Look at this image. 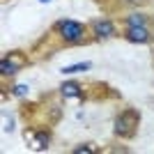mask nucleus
<instances>
[{"label":"nucleus","mask_w":154,"mask_h":154,"mask_svg":"<svg viewBox=\"0 0 154 154\" xmlns=\"http://www.w3.org/2000/svg\"><path fill=\"white\" fill-rule=\"evenodd\" d=\"M90 69V62H78V64H71V67H64L62 74H78V71H88Z\"/></svg>","instance_id":"6e6552de"},{"label":"nucleus","mask_w":154,"mask_h":154,"mask_svg":"<svg viewBox=\"0 0 154 154\" xmlns=\"http://www.w3.org/2000/svg\"><path fill=\"white\" fill-rule=\"evenodd\" d=\"M129 2H143V0H129Z\"/></svg>","instance_id":"f8f14e48"},{"label":"nucleus","mask_w":154,"mask_h":154,"mask_svg":"<svg viewBox=\"0 0 154 154\" xmlns=\"http://www.w3.org/2000/svg\"><path fill=\"white\" fill-rule=\"evenodd\" d=\"M127 39L129 42H138V44H147L149 32L145 26H134V28H127Z\"/></svg>","instance_id":"7ed1b4c3"},{"label":"nucleus","mask_w":154,"mask_h":154,"mask_svg":"<svg viewBox=\"0 0 154 154\" xmlns=\"http://www.w3.org/2000/svg\"><path fill=\"white\" fill-rule=\"evenodd\" d=\"M58 32L64 42H78L85 35V28L78 21H60L58 23Z\"/></svg>","instance_id":"f03ea898"},{"label":"nucleus","mask_w":154,"mask_h":154,"mask_svg":"<svg viewBox=\"0 0 154 154\" xmlns=\"http://www.w3.org/2000/svg\"><path fill=\"white\" fill-rule=\"evenodd\" d=\"M92 149H94V147H76L74 152H76V154H83V152H92Z\"/></svg>","instance_id":"9b49d317"},{"label":"nucleus","mask_w":154,"mask_h":154,"mask_svg":"<svg viewBox=\"0 0 154 154\" xmlns=\"http://www.w3.org/2000/svg\"><path fill=\"white\" fill-rule=\"evenodd\" d=\"M60 92H62V97H67V99H78V97L83 94V90H81V85L78 83H62V88H60Z\"/></svg>","instance_id":"39448f33"},{"label":"nucleus","mask_w":154,"mask_h":154,"mask_svg":"<svg viewBox=\"0 0 154 154\" xmlns=\"http://www.w3.org/2000/svg\"><path fill=\"white\" fill-rule=\"evenodd\" d=\"M16 67H19V64L16 62H12V60H0V74H2V76H12V74H16Z\"/></svg>","instance_id":"423d86ee"},{"label":"nucleus","mask_w":154,"mask_h":154,"mask_svg":"<svg viewBox=\"0 0 154 154\" xmlns=\"http://www.w3.org/2000/svg\"><path fill=\"white\" fill-rule=\"evenodd\" d=\"M39 2H51V0H39Z\"/></svg>","instance_id":"ddd939ff"},{"label":"nucleus","mask_w":154,"mask_h":154,"mask_svg":"<svg viewBox=\"0 0 154 154\" xmlns=\"http://www.w3.org/2000/svg\"><path fill=\"white\" fill-rule=\"evenodd\" d=\"M94 35L97 37H113V32H115V28H113V23L110 21H94Z\"/></svg>","instance_id":"20e7f679"},{"label":"nucleus","mask_w":154,"mask_h":154,"mask_svg":"<svg viewBox=\"0 0 154 154\" xmlns=\"http://www.w3.org/2000/svg\"><path fill=\"white\" fill-rule=\"evenodd\" d=\"M46 145H48V134H46V131H39V134L35 136V140H32V147L35 149H44Z\"/></svg>","instance_id":"0eeeda50"},{"label":"nucleus","mask_w":154,"mask_h":154,"mask_svg":"<svg viewBox=\"0 0 154 154\" xmlns=\"http://www.w3.org/2000/svg\"><path fill=\"white\" fill-rule=\"evenodd\" d=\"M138 113L136 110H124L122 115L115 120V134L117 136H131L138 127Z\"/></svg>","instance_id":"f257e3e1"},{"label":"nucleus","mask_w":154,"mask_h":154,"mask_svg":"<svg viewBox=\"0 0 154 154\" xmlns=\"http://www.w3.org/2000/svg\"><path fill=\"white\" fill-rule=\"evenodd\" d=\"M127 26L129 28H134V26H145V16L143 14H131L127 19Z\"/></svg>","instance_id":"1a4fd4ad"},{"label":"nucleus","mask_w":154,"mask_h":154,"mask_svg":"<svg viewBox=\"0 0 154 154\" xmlns=\"http://www.w3.org/2000/svg\"><path fill=\"white\" fill-rule=\"evenodd\" d=\"M14 94L16 97H26L28 94V85H14Z\"/></svg>","instance_id":"9d476101"}]
</instances>
